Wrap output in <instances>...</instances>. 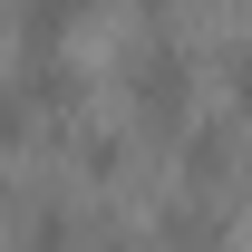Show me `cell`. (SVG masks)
<instances>
[{"mask_svg": "<svg viewBox=\"0 0 252 252\" xmlns=\"http://www.w3.org/2000/svg\"><path fill=\"white\" fill-rule=\"evenodd\" d=\"M126 88H136V117H146V126H175V117L194 107V59L175 49V39H146Z\"/></svg>", "mask_w": 252, "mask_h": 252, "instance_id": "cell-1", "label": "cell"}, {"mask_svg": "<svg viewBox=\"0 0 252 252\" xmlns=\"http://www.w3.org/2000/svg\"><path fill=\"white\" fill-rule=\"evenodd\" d=\"M78 20H97V0H30L20 10V49H59Z\"/></svg>", "mask_w": 252, "mask_h": 252, "instance_id": "cell-2", "label": "cell"}, {"mask_svg": "<svg viewBox=\"0 0 252 252\" xmlns=\"http://www.w3.org/2000/svg\"><path fill=\"white\" fill-rule=\"evenodd\" d=\"M223 175H233V136L223 126H194L185 136V185H223Z\"/></svg>", "mask_w": 252, "mask_h": 252, "instance_id": "cell-3", "label": "cell"}, {"mask_svg": "<svg viewBox=\"0 0 252 252\" xmlns=\"http://www.w3.org/2000/svg\"><path fill=\"white\" fill-rule=\"evenodd\" d=\"M165 243H175V252H214V243H223L214 204H165Z\"/></svg>", "mask_w": 252, "mask_h": 252, "instance_id": "cell-4", "label": "cell"}, {"mask_svg": "<svg viewBox=\"0 0 252 252\" xmlns=\"http://www.w3.org/2000/svg\"><path fill=\"white\" fill-rule=\"evenodd\" d=\"M30 126H39V97L30 88H0V146H20Z\"/></svg>", "mask_w": 252, "mask_h": 252, "instance_id": "cell-5", "label": "cell"}, {"mask_svg": "<svg viewBox=\"0 0 252 252\" xmlns=\"http://www.w3.org/2000/svg\"><path fill=\"white\" fill-rule=\"evenodd\" d=\"M223 78H233V107L252 117V49H233V68H223Z\"/></svg>", "mask_w": 252, "mask_h": 252, "instance_id": "cell-6", "label": "cell"}]
</instances>
